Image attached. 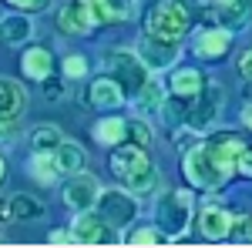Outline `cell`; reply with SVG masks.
I'll return each mask as SVG.
<instances>
[{"mask_svg":"<svg viewBox=\"0 0 252 248\" xmlns=\"http://www.w3.org/2000/svg\"><path fill=\"white\" fill-rule=\"evenodd\" d=\"M111 171L135 191L138 198H148V194L158 191V171L141 144H118L115 154H111Z\"/></svg>","mask_w":252,"mask_h":248,"instance_id":"cell-1","label":"cell"},{"mask_svg":"<svg viewBox=\"0 0 252 248\" xmlns=\"http://www.w3.org/2000/svg\"><path fill=\"white\" fill-rule=\"evenodd\" d=\"M101 64H104V71L125 87L128 97H135L138 91L148 84V77H152V71L145 67V60H141L138 51H121V47H118V51H108V54L101 57Z\"/></svg>","mask_w":252,"mask_h":248,"instance_id":"cell-2","label":"cell"},{"mask_svg":"<svg viewBox=\"0 0 252 248\" xmlns=\"http://www.w3.org/2000/svg\"><path fill=\"white\" fill-rule=\"evenodd\" d=\"M145 27H148V34L182 40L189 34V27H192V14H189V7L182 0H158L148 10V17H145Z\"/></svg>","mask_w":252,"mask_h":248,"instance_id":"cell-3","label":"cell"},{"mask_svg":"<svg viewBox=\"0 0 252 248\" xmlns=\"http://www.w3.org/2000/svg\"><path fill=\"white\" fill-rule=\"evenodd\" d=\"M182 171H185V178L192 181L195 188H205V191H215L229 181L225 174L215 168V161L209 158L205 144H192L189 151L182 154Z\"/></svg>","mask_w":252,"mask_h":248,"instance_id":"cell-4","label":"cell"},{"mask_svg":"<svg viewBox=\"0 0 252 248\" xmlns=\"http://www.w3.org/2000/svg\"><path fill=\"white\" fill-rule=\"evenodd\" d=\"M192 205L195 198L189 191H172L158 201V228L165 231L168 238H182V231L189 228V218H192Z\"/></svg>","mask_w":252,"mask_h":248,"instance_id":"cell-5","label":"cell"},{"mask_svg":"<svg viewBox=\"0 0 252 248\" xmlns=\"http://www.w3.org/2000/svg\"><path fill=\"white\" fill-rule=\"evenodd\" d=\"M71 235H74L78 245H115L118 242L115 225H111L97 208L78 211V218L71 221Z\"/></svg>","mask_w":252,"mask_h":248,"instance_id":"cell-6","label":"cell"},{"mask_svg":"<svg viewBox=\"0 0 252 248\" xmlns=\"http://www.w3.org/2000/svg\"><path fill=\"white\" fill-rule=\"evenodd\" d=\"M94 208L101 211L115 228H128L138 218V194L135 191H125V188H108V191H101Z\"/></svg>","mask_w":252,"mask_h":248,"instance_id":"cell-7","label":"cell"},{"mask_svg":"<svg viewBox=\"0 0 252 248\" xmlns=\"http://www.w3.org/2000/svg\"><path fill=\"white\" fill-rule=\"evenodd\" d=\"M138 54L145 60V67L155 74V71H165V67H172L175 60L182 57V44L172 37H158V34H145V37L138 40Z\"/></svg>","mask_w":252,"mask_h":248,"instance_id":"cell-8","label":"cell"},{"mask_svg":"<svg viewBox=\"0 0 252 248\" xmlns=\"http://www.w3.org/2000/svg\"><path fill=\"white\" fill-rule=\"evenodd\" d=\"M222 114V87H209L205 84V91L195 97L192 104H189V114H185V124L192 128V131H209L215 121Z\"/></svg>","mask_w":252,"mask_h":248,"instance_id":"cell-9","label":"cell"},{"mask_svg":"<svg viewBox=\"0 0 252 248\" xmlns=\"http://www.w3.org/2000/svg\"><path fill=\"white\" fill-rule=\"evenodd\" d=\"M61 198H64V205L74 211H88L97 205V198H101V185H97L94 174H81L74 171L71 178H67V185H64V191H61Z\"/></svg>","mask_w":252,"mask_h":248,"instance_id":"cell-10","label":"cell"},{"mask_svg":"<svg viewBox=\"0 0 252 248\" xmlns=\"http://www.w3.org/2000/svg\"><path fill=\"white\" fill-rule=\"evenodd\" d=\"M229 47H232V30L222 27V24L202 30V34L195 37V44H192L195 57H202V60H219L222 54H229Z\"/></svg>","mask_w":252,"mask_h":248,"instance_id":"cell-11","label":"cell"},{"mask_svg":"<svg viewBox=\"0 0 252 248\" xmlns=\"http://www.w3.org/2000/svg\"><path fill=\"white\" fill-rule=\"evenodd\" d=\"M232 215H229V208H222V205H205L202 208V215H198V228H202V235L209 238V242H225L229 235H232Z\"/></svg>","mask_w":252,"mask_h":248,"instance_id":"cell-12","label":"cell"},{"mask_svg":"<svg viewBox=\"0 0 252 248\" xmlns=\"http://www.w3.org/2000/svg\"><path fill=\"white\" fill-rule=\"evenodd\" d=\"M168 91H172L175 101H189V104H192L195 97L205 91V77H202L198 67H178V71H172Z\"/></svg>","mask_w":252,"mask_h":248,"instance_id":"cell-13","label":"cell"},{"mask_svg":"<svg viewBox=\"0 0 252 248\" xmlns=\"http://www.w3.org/2000/svg\"><path fill=\"white\" fill-rule=\"evenodd\" d=\"M125 101H128V94H125V87L111 74L97 77L94 84H91V104H94L97 111H118Z\"/></svg>","mask_w":252,"mask_h":248,"instance_id":"cell-14","label":"cell"},{"mask_svg":"<svg viewBox=\"0 0 252 248\" xmlns=\"http://www.w3.org/2000/svg\"><path fill=\"white\" fill-rule=\"evenodd\" d=\"M215 20L229 30H242L252 24V0H215Z\"/></svg>","mask_w":252,"mask_h":248,"instance_id":"cell-15","label":"cell"},{"mask_svg":"<svg viewBox=\"0 0 252 248\" xmlns=\"http://www.w3.org/2000/svg\"><path fill=\"white\" fill-rule=\"evenodd\" d=\"M58 27H61V34H67V37H81V34H88L94 24H91V17H88V10H84L81 0H67L58 10Z\"/></svg>","mask_w":252,"mask_h":248,"instance_id":"cell-16","label":"cell"},{"mask_svg":"<svg viewBox=\"0 0 252 248\" xmlns=\"http://www.w3.org/2000/svg\"><path fill=\"white\" fill-rule=\"evenodd\" d=\"M34 37V20L27 17V14H7V17L0 20V40L3 44H27V40Z\"/></svg>","mask_w":252,"mask_h":248,"instance_id":"cell-17","label":"cell"},{"mask_svg":"<svg viewBox=\"0 0 252 248\" xmlns=\"http://www.w3.org/2000/svg\"><path fill=\"white\" fill-rule=\"evenodd\" d=\"M20 67L31 81H44V77L54 74V57H51L47 47H27L24 57H20Z\"/></svg>","mask_w":252,"mask_h":248,"instance_id":"cell-18","label":"cell"},{"mask_svg":"<svg viewBox=\"0 0 252 248\" xmlns=\"http://www.w3.org/2000/svg\"><path fill=\"white\" fill-rule=\"evenodd\" d=\"M94 138L104 148H118V144L128 141V121H125V117H115L108 111V117H101L94 124Z\"/></svg>","mask_w":252,"mask_h":248,"instance_id":"cell-19","label":"cell"},{"mask_svg":"<svg viewBox=\"0 0 252 248\" xmlns=\"http://www.w3.org/2000/svg\"><path fill=\"white\" fill-rule=\"evenodd\" d=\"M24 104H27L24 84H20V81H14V77H0V114L20 117Z\"/></svg>","mask_w":252,"mask_h":248,"instance_id":"cell-20","label":"cell"},{"mask_svg":"<svg viewBox=\"0 0 252 248\" xmlns=\"http://www.w3.org/2000/svg\"><path fill=\"white\" fill-rule=\"evenodd\" d=\"M135 111L138 114H161L165 111V87L155 77H148V84L135 94Z\"/></svg>","mask_w":252,"mask_h":248,"instance_id":"cell-21","label":"cell"},{"mask_svg":"<svg viewBox=\"0 0 252 248\" xmlns=\"http://www.w3.org/2000/svg\"><path fill=\"white\" fill-rule=\"evenodd\" d=\"M27 171L34 174L37 181H44V185H51V181H58V178H61V168H58L54 151H34V158L27 161Z\"/></svg>","mask_w":252,"mask_h":248,"instance_id":"cell-22","label":"cell"},{"mask_svg":"<svg viewBox=\"0 0 252 248\" xmlns=\"http://www.w3.org/2000/svg\"><path fill=\"white\" fill-rule=\"evenodd\" d=\"M54 158H58L61 174H74L84 168V148H81L78 141H61L58 148H54Z\"/></svg>","mask_w":252,"mask_h":248,"instance_id":"cell-23","label":"cell"},{"mask_svg":"<svg viewBox=\"0 0 252 248\" xmlns=\"http://www.w3.org/2000/svg\"><path fill=\"white\" fill-rule=\"evenodd\" d=\"M10 208H14V218L17 221H34V218H44L47 215L44 201H37L34 194H24V191L10 198Z\"/></svg>","mask_w":252,"mask_h":248,"instance_id":"cell-24","label":"cell"},{"mask_svg":"<svg viewBox=\"0 0 252 248\" xmlns=\"http://www.w3.org/2000/svg\"><path fill=\"white\" fill-rule=\"evenodd\" d=\"M61 141H64V134H61L54 124H40V128H34V134H31L34 151H54Z\"/></svg>","mask_w":252,"mask_h":248,"instance_id":"cell-25","label":"cell"},{"mask_svg":"<svg viewBox=\"0 0 252 248\" xmlns=\"http://www.w3.org/2000/svg\"><path fill=\"white\" fill-rule=\"evenodd\" d=\"M165 242H172V238L158 225H145V228H135L128 235V245H165Z\"/></svg>","mask_w":252,"mask_h":248,"instance_id":"cell-26","label":"cell"},{"mask_svg":"<svg viewBox=\"0 0 252 248\" xmlns=\"http://www.w3.org/2000/svg\"><path fill=\"white\" fill-rule=\"evenodd\" d=\"M81 3H84V10H88V17H91L94 27H104V24H111V20H115L104 0H81Z\"/></svg>","mask_w":252,"mask_h":248,"instance_id":"cell-27","label":"cell"},{"mask_svg":"<svg viewBox=\"0 0 252 248\" xmlns=\"http://www.w3.org/2000/svg\"><path fill=\"white\" fill-rule=\"evenodd\" d=\"M128 141L131 144H141V148H148L152 144V128L145 124V121H128Z\"/></svg>","mask_w":252,"mask_h":248,"instance_id":"cell-28","label":"cell"},{"mask_svg":"<svg viewBox=\"0 0 252 248\" xmlns=\"http://www.w3.org/2000/svg\"><path fill=\"white\" fill-rule=\"evenodd\" d=\"M104 3H108V10H111L115 20H131L135 17V7H138V0H104Z\"/></svg>","mask_w":252,"mask_h":248,"instance_id":"cell-29","label":"cell"},{"mask_svg":"<svg viewBox=\"0 0 252 248\" xmlns=\"http://www.w3.org/2000/svg\"><path fill=\"white\" fill-rule=\"evenodd\" d=\"M20 134V124L14 114H0V144H14Z\"/></svg>","mask_w":252,"mask_h":248,"instance_id":"cell-30","label":"cell"},{"mask_svg":"<svg viewBox=\"0 0 252 248\" xmlns=\"http://www.w3.org/2000/svg\"><path fill=\"white\" fill-rule=\"evenodd\" d=\"M64 74L67 77H84L88 74V57H84V54H67V57H64Z\"/></svg>","mask_w":252,"mask_h":248,"instance_id":"cell-31","label":"cell"},{"mask_svg":"<svg viewBox=\"0 0 252 248\" xmlns=\"http://www.w3.org/2000/svg\"><path fill=\"white\" fill-rule=\"evenodd\" d=\"M235 174H242V178H252V144H246L239 158H235Z\"/></svg>","mask_w":252,"mask_h":248,"instance_id":"cell-32","label":"cell"},{"mask_svg":"<svg viewBox=\"0 0 252 248\" xmlns=\"http://www.w3.org/2000/svg\"><path fill=\"white\" fill-rule=\"evenodd\" d=\"M195 138H198V131H192V128L185 124L182 131L175 134V148H178V151H189V148H192V144H195Z\"/></svg>","mask_w":252,"mask_h":248,"instance_id":"cell-33","label":"cell"},{"mask_svg":"<svg viewBox=\"0 0 252 248\" xmlns=\"http://www.w3.org/2000/svg\"><path fill=\"white\" fill-rule=\"evenodd\" d=\"M10 7H17V10H31V14H37V10H44L51 0H7Z\"/></svg>","mask_w":252,"mask_h":248,"instance_id":"cell-34","label":"cell"},{"mask_svg":"<svg viewBox=\"0 0 252 248\" xmlns=\"http://www.w3.org/2000/svg\"><path fill=\"white\" fill-rule=\"evenodd\" d=\"M239 77L242 81H252V51H246V54H239Z\"/></svg>","mask_w":252,"mask_h":248,"instance_id":"cell-35","label":"cell"},{"mask_svg":"<svg viewBox=\"0 0 252 248\" xmlns=\"http://www.w3.org/2000/svg\"><path fill=\"white\" fill-rule=\"evenodd\" d=\"M40 84H44V94H47V101H54V97H61V91H64V87H61V84L54 81V77H44Z\"/></svg>","mask_w":252,"mask_h":248,"instance_id":"cell-36","label":"cell"},{"mask_svg":"<svg viewBox=\"0 0 252 248\" xmlns=\"http://www.w3.org/2000/svg\"><path fill=\"white\" fill-rule=\"evenodd\" d=\"M47 242H51V245H78L71 231H51V238H47Z\"/></svg>","mask_w":252,"mask_h":248,"instance_id":"cell-37","label":"cell"},{"mask_svg":"<svg viewBox=\"0 0 252 248\" xmlns=\"http://www.w3.org/2000/svg\"><path fill=\"white\" fill-rule=\"evenodd\" d=\"M10 221H17V218H14V208H10V201L0 198V228H7Z\"/></svg>","mask_w":252,"mask_h":248,"instance_id":"cell-38","label":"cell"},{"mask_svg":"<svg viewBox=\"0 0 252 248\" xmlns=\"http://www.w3.org/2000/svg\"><path fill=\"white\" fill-rule=\"evenodd\" d=\"M242 124L252 131V104H246V108H242Z\"/></svg>","mask_w":252,"mask_h":248,"instance_id":"cell-39","label":"cell"},{"mask_svg":"<svg viewBox=\"0 0 252 248\" xmlns=\"http://www.w3.org/2000/svg\"><path fill=\"white\" fill-rule=\"evenodd\" d=\"M7 178V168H3V158H0V181Z\"/></svg>","mask_w":252,"mask_h":248,"instance_id":"cell-40","label":"cell"}]
</instances>
